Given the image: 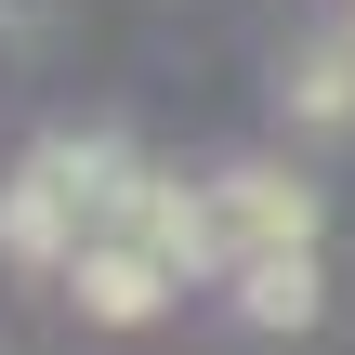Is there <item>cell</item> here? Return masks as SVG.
Wrapping results in <instances>:
<instances>
[{
	"label": "cell",
	"instance_id": "cell-2",
	"mask_svg": "<svg viewBox=\"0 0 355 355\" xmlns=\"http://www.w3.org/2000/svg\"><path fill=\"white\" fill-rule=\"evenodd\" d=\"M171 277H184V263H171V250H145V237H92V250L66 263V290H79L105 329H145V316L171 303Z\"/></svg>",
	"mask_w": 355,
	"mask_h": 355
},
{
	"label": "cell",
	"instance_id": "cell-6",
	"mask_svg": "<svg viewBox=\"0 0 355 355\" xmlns=\"http://www.w3.org/2000/svg\"><path fill=\"white\" fill-rule=\"evenodd\" d=\"M343 26H355V13H343Z\"/></svg>",
	"mask_w": 355,
	"mask_h": 355
},
{
	"label": "cell",
	"instance_id": "cell-1",
	"mask_svg": "<svg viewBox=\"0 0 355 355\" xmlns=\"http://www.w3.org/2000/svg\"><path fill=\"white\" fill-rule=\"evenodd\" d=\"M277 250H316V184L290 171H224L211 184V263H277Z\"/></svg>",
	"mask_w": 355,
	"mask_h": 355
},
{
	"label": "cell",
	"instance_id": "cell-5",
	"mask_svg": "<svg viewBox=\"0 0 355 355\" xmlns=\"http://www.w3.org/2000/svg\"><path fill=\"white\" fill-rule=\"evenodd\" d=\"M0 40H40V0H0Z\"/></svg>",
	"mask_w": 355,
	"mask_h": 355
},
{
	"label": "cell",
	"instance_id": "cell-3",
	"mask_svg": "<svg viewBox=\"0 0 355 355\" xmlns=\"http://www.w3.org/2000/svg\"><path fill=\"white\" fill-rule=\"evenodd\" d=\"M290 119H303V132H355V26L290 53Z\"/></svg>",
	"mask_w": 355,
	"mask_h": 355
},
{
	"label": "cell",
	"instance_id": "cell-4",
	"mask_svg": "<svg viewBox=\"0 0 355 355\" xmlns=\"http://www.w3.org/2000/svg\"><path fill=\"white\" fill-rule=\"evenodd\" d=\"M237 316H250V329H316V250L237 263Z\"/></svg>",
	"mask_w": 355,
	"mask_h": 355
}]
</instances>
